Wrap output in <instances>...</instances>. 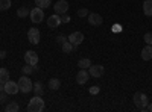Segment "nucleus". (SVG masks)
<instances>
[{
	"mask_svg": "<svg viewBox=\"0 0 152 112\" xmlns=\"http://www.w3.org/2000/svg\"><path fill=\"white\" fill-rule=\"evenodd\" d=\"M26 109H28L29 112H41V111L44 109V102H43L41 95H35L34 98H31Z\"/></svg>",
	"mask_w": 152,
	"mask_h": 112,
	"instance_id": "f257e3e1",
	"label": "nucleus"
},
{
	"mask_svg": "<svg viewBox=\"0 0 152 112\" xmlns=\"http://www.w3.org/2000/svg\"><path fill=\"white\" fill-rule=\"evenodd\" d=\"M18 88H20V92H23V94H28V92H31L32 91V88H34V83H32V80L26 76V74H23V76L18 79Z\"/></svg>",
	"mask_w": 152,
	"mask_h": 112,
	"instance_id": "f03ea898",
	"label": "nucleus"
},
{
	"mask_svg": "<svg viewBox=\"0 0 152 112\" xmlns=\"http://www.w3.org/2000/svg\"><path fill=\"white\" fill-rule=\"evenodd\" d=\"M148 103H149V100H148L146 94H143V92H135L134 94V105L138 109H146Z\"/></svg>",
	"mask_w": 152,
	"mask_h": 112,
	"instance_id": "7ed1b4c3",
	"label": "nucleus"
},
{
	"mask_svg": "<svg viewBox=\"0 0 152 112\" xmlns=\"http://www.w3.org/2000/svg\"><path fill=\"white\" fill-rule=\"evenodd\" d=\"M31 20H32V23H41L43 20H44V12H43V9L41 8H34V9H31Z\"/></svg>",
	"mask_w": 152,
	"mask_h": 112,
	"instance_id": "20e7f679",
	"label": "nucleus"
},
{
	"mask_svg": "<svg viewBox=\"0 0 152 112\" xmlns=\"http://www.w3.org/2000/svg\"><path fill=\"white\" fill-rule=\"evenodd\" d=\"M53 11H55V14H58V15L67 14V11H69V3L66 2V0H58V2L53 5Z\"/></svg>",
	"mask_w": 152,
	"mask_h": 112,
	"instance_id": "39448f33",
	"label": "nucleus"
},
{
	"mask_svg": "<svg viewBox=\"0 0 152 112\" xmlns=\"http://www.w3.org/2000/svg\"><path fill=\"white\" fill-rule=\"evenodd\" d=\"M75 47H78L79 44H82V41H84V33L82 32H72L70 35H69V38H67Z\"/></svg>",
	"mask_w": 152,
	"mask_h": 112,
	"instance_id": "423d86ee",
	"label": "nucleus"
},
{
	"mask_svg": "<svg viewBox=\"0 0 152 112\" xmlns=\"http://www.w3.org/2000/svg\"><path fill=\"white\" fill-rule=\"evenodd\" d=\"M88 73H90L91 77H102L104 73H105V68L104 65H90V68H88Z\"/></svg>",
	"mask_w": 152,
	"mask_h": 112,
	"instance_id": "0eeeda50",
	"label": "nucleus"
},
{
	"mask_svg": "<svg viewBox=\"0 0 152 112\" xmlns=\"http://www.w3.org/2000/svg\"><path fill=\"white\" fill-rule=\"evenodd\" d=\"M40 38H41V35H40V30L38 29L32 27V29L28 30V40H29L31 44H38L40 43Z\"/></svg>",
	"mask_w": 152,
	"mask_h": 112,
	"instance_id": "6e6552de",
	"label": "nucleus"
},
{
	"mask_svg": "<svg viewBox=\"0 0 152 112\" xmlns=\"http://www.w3.org/2000/svg\"><path fill=\"white\" fill-rule=\"evenodd\" d=\"M24 61H26V64H29V65H37L38 64V55H37V52L28 50L26 53H24Z\"/></svg>",
	"mask_w": 152,
	"mask_h": 112,
	"instance_id": "1a4fd4ad",
	"label": "nucleus"
},
{
	"mask_svg": "<svg viewBox=\"0 0 152 112\" xmlns=\"http://www.w3.org/2000/svg\"><path fill=\"white\" fill-rule=\"evenodd\" d=\"M88 76H90V73H88L85 68H81L78 71V74H76V83H78V85H84L88 79H90Z\"/></svg>",
	"mask_w": 152,
	"mask_h": 112,
	"instance_id": "9d476101",
	"label": "nucleus"
},
{
	"mask_svg": "<svg viewBox=\"0 0 152 112\" xmlns=\"http://www.w3.org/2000/svg\"><path fill=\"white\" fill-rule=\"evenodd\" d=\"M5 91L9 94V95H14L17 92H20V88H18V83L15 82H12V80H8L5 83Z\"/></svg>",
	"mask_w": 152,
	"mask_h": 112,
	"instance_id": "9b49d317",
	"label": "nucleus"
},
{
	"mask_svg": "<svg viewBox=\"0 0 152 112\" xmlns=\"http://www.w3.org/2000/svg\"><path fill=\"white\" fill-rule=\"evenodd\" d=\"M88 23H90L91 26H100V24L104 23V18L100 17V14H97V12H91V14H88Z\"/></svg>",
	"mask_w": 152,
	"mask_h": 112,
	"instance_id": "f8f14e48",
	"label": "nucleus"
},
{
	"mask_svg": "<svg viewBox=\"0 0 152 112\" xmlns=\"http://www.w3.org/2000/svg\"><path fill=\"white\" fill-rule=\"evenodd\" d=\"M59 24H61V17H59L58 14H53V15H50V17L47 18V26H49V27L56 29Z\"/></svg>",
	"mask_w": 152,
	"mask_h": 112,
	"instance_id": "ddd939ff",
	"label": "nucleus"
},
{
	"mask_svg": "<svg viewBox=\"0 0 152 112\" xmlns=\"http://www.w3.org/2000/svg\"><path fill=\"white\" fill-rule=\"evenodd\" d=\"M142 59L143 61H151L152 59V46L146 44V47H143V50H142Z\"/></svg>",
	"mask_w": 152,
	"mask_h": 112,
	"instance_id": "4468645a",
	"label": "nucleus"
},
{
	"mask_svg": "<svg viewBox=\"0 0 152 112\" xmlns=\"http://www.w3.org/2000/svg\"><path fill=\"white\" fill-rule=\"evenodd\" d=\"M143 14L146 17H152V0H145V3H143Z\"/></svg>",
	"mask_w": 152,
	"mask_h": 112,
	"instance_id": "2eb2a0df",
	"label": "nucleus"
},
{
	"mask_svg": "<svg viewBox=\"0 0 152 112\" xmlns=\"http://www.w3.org/2000/svg\"><path fill=\"white\" fill-rule=\"evenodd\" d=\"M32 91L35 92V95H43V94H44V86H43V83H41V82H35Z\"/></svg>",
	"mask_w": 152,
	"mask_h": 112,
	"instance_id": "dca6fc26",
	"label": "nucleus"
},
{
	"mask_svg": "<svg viewBox=\"0 0 152 112\" xmlns=\"http://www.w3.org/2000/svg\"><path fill=\"white\" fill-rule=\"evenodd\" d=\"M59 86H61V80L59 79H50L49 80V90H52V91H56L59 90Z\"/></svg>",
	"mask_w": 152,
	"mask_h": 112,
	"instance_id": "f3484780",
	"label": "nucleus"
},
{
	"mask_svg": "<svg viewBox=\"0 0 152 112\" xmlns=\"http://www.w3.org/2000/svg\"><path fill=\"white\" fill-rule=\"evenodd\" d=\"M61 47H62V52H64V53H72V52H73V48H75V46H73L69 40L62 43Z\"/></svg>",
	"mask_w": 152,
	"mask_h": 112,
	"instance_id": "a211bd4d",
	"label": "nucleus"
},
{
	"mask_svg": "<svg viewBox=\"0 0 152 112\" xmlns=\"http://www.w3.org/2000/svg\"><path fill=\"white\" fill-rule=\"evenodd\" d=\"M90 65H91V61L88 59V58H82V59H79V62H78V67L79 68H90Z\"/></svg>",
	"mask_w": 152,
	"mask_h": 112,
	"instance_id": "6ab92c4d",
	"label": "nucleus"
},
{
	"mask_svg": "<svg viewBox=\"0 0 152 112\" xmlns=\"http://www.w3.org/2000/svg\"><path fill=\"white\" fill-rule=\"evenodd\" d=\"M9 80V71L6 68H0V82L6 83Z\"/></svg>",
	"mask_w": 152,
	"mask_h": 112,
	"instance_id": "aec40b11",
	"label": "nucleus"
},
{
	"mask_svg": "<svg viewBox=\"0 0 152 112\" xmlns=\"http://www.w3.org/2000/svg\"><path fill=\"white\" fill-rule=\"evenodd\" d=\"M35 5L41 9H46L52 5V0H35Z\"/></svg>",
	"mask_w": 152,
	"mask_h": 112,
	"instance_id": "412c9836",
	"label": "nucleus"
},
{
	"mask_svg": "<svg viewBox=\"0 0 152 112\" xmlns=\"http://www.w3.org/2000/svg\"><path fill=\"white\" fill-rule=\"evenodd\" d=\"M29 14H31V11H29L28 8H24V6L18 8V11H17V17H20V18H24V17H28Z\"/></svg>",
	"mask_w": 152,
	"mask_h": 112,
	"instance_id": "4be33fe9",
	"label": "nucleus"
},
{
	"mask_svg": "<svg viewBox=\"0 0 152 112\" xmlns=\"http://www.w3.org/2000/svg\"><path fill=\"white\" fill-rule=\"evenodd\" d=\"M18 109H20V106H18V103H15V102H11V103L6 105V108H5L6 112H17Z\"/></svg>",
	"mask_w": 152,
	"mask_h": 112,
	"instance_id": "5701e85b",
	"label": "nucleus"
},
{
	"mask_svg": "<svg viewBox=\"0 0 152 112\" xmlns=\"http://www.w3.org/2000/svg\"><path fill=\"white\" fill-rule=\"evenodd\" d=\"M21 71H23V74H26V76H29L31 73H34L35 71V68H34V65H29V64H26L23 68H21Z\"/></svg>",
	"mask_w": 152,
	"mask_h": 112,
	"instance_id": "b1692460",
	"label": "nucleus"
},
{
	"mask_svg": "<svg viewBox=\"0 0 152 112\" xmlns=\"http://www.w3.org/2000/svg\"><path fill=\"white\" fill-rule=\"evenodd\" d=\"M11 8V0H0V11H6Z\"/></svg>",
	"mask_w": 152,
	"mask_h": 112,
	"instance_id": "393cba45",
	"label": "nucleus"
},
{
	"mask_svg": "<svg viewBox=\"0 0 152 112\" xmlns=\"http://www.w3.org/2000/svg\"><path fill=\"white\" fill-rule=\"evenodd\" d=\"M143 41L149 46H152V32H146L145 36H143Z\"/></svg>",
	"mask_w": 152,
	"mask_h": 112,
	"instance_id": "a878e982",
	"label": "nucleus"
},
{
	"mask_svg": "<svg viewBox=\"0 0 152 112\" xmlns=\"http://www.w3.org/2000/svg\"><path fill=\"white\" fill-rule=\"evenodd\" d=\"M8 97H9V94H8L5 90L0 91V102H2V103H3V102H8Z\"/></svg>",
	"mask_w": 152,
	"mask_h": 112,
	"instance_id": "bb28decb",
	"label": "nucleus"
},
{
	"mask_svg": "<svg viewBox=\"0 0 152 112\" xmlns=\"http://www.w3.org/2000/svg\"><path fill=\"white\" fill-rule=\"evenodd\" d=\"M88 9H85V8H81L79 11H78V17H88Z\"/></svg>",
	"mask_w": 152,
	"mask_h": 112,
	"instance_id": "cd10ccee",
	"label": "nucleus"
},
{
	"mask_svg": "<svg viewBox=\"0 0 152 112\" xmlns=\"http://www.w3.org/2000/svg\"><path fill=\"white\" fill-rule=\"evenodd\" d=\"M64 41H67V38H66L64 35H58V36H56V43L62 44V43H64Z\"/></svg>",
	"mask_w": 152,
	"mask_h": 112,
	"instance_id": "c85d7f7f",
	"label": "nucleus"
},
{
	"mask_svg": "<svg viewBox=\"0 0 152 112\" xmlns=\"http://www.w3.org/2000/svg\"><path fill=\"white\" fill-rule=\"evenodd\" d=\"M69 21H70V15L62 14V17H61V23H69Z\"/></svg>",
	"mask_w": 152,
	"mask_h": 112,
	"instance_id": "c756f323",
	"label": "nucleus"
},
{
	"mask_svg": "<svg viewBox=\"0 0 152 112\" xmlns=\"http://www.w3.org/2000/svg\"><path fill=\"white\" fill-rule=\"evenodd\" d=\"M97 92H99V86H91V88H90V94L96 95Z\"/></svg>",
	"mask_w": 152,
	"mask_h": 112,
	"instance_id": "7c9ffc66",
	"label": "nucleus"
},
{
	"mask_svg": "<svg viewBox=\"0 0 152 112\" xmlns=\"http://www.w3.org/2000/svg\"><path fill=\"white\" fill-rule=\"evenodd\" d=\"M6 58V52L5 50H0V59H5Z\"/></svg>",
	"mask_w": 152,
	"mask_h": 112,
	"instance_id": "2f4dec72",
	"label": "nucleus"
},
{
	"mask_svg": "<svg viewBox=\"0 0 152 112\" xmlns=\"http://www.w3.org/2000/svg\"><path fill=\"white\" fill-rule=\"evenodd\" d=\"M146 109H148V111H151V112H152V103H148V106H146Z\"/></svg>",
	"mask_w": 152,
	"mask_h": 112,
	"instance_id": "473e14b6",
	"label": "nucleus"
},
{
	"mask_svg": "<svg viewBox=\"0 0 152 112\" xmlns=\"http://www.w3.org/2000/svg\"><path fill=\"white\" fill-rule=\"evenodd\" d=\"M3 90H5V83L0 82V91H3Z\"/></svg>",
	"mask_w": 152,
	"mask_h": 112,
	"instance_id": "72a5a7b5",
	"label": "nucleus"
}]
</instances>
